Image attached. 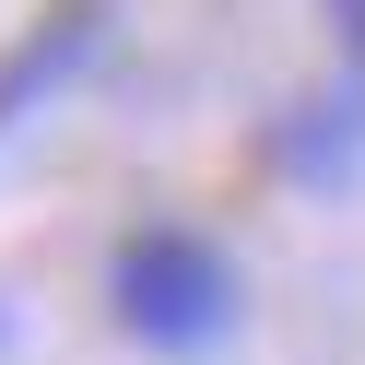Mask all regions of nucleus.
Returning a JSON list of instances; mask_svg holds the SVG:
<instances>
[{"label": "nucleus", "mask_w": 365, "mask_h": 365, "mask_svg": "<svg viewBox=\"0 0 365 365\" xmlns=\"http://www.w3.org/2000/svg\"><path fill=\"white\" fill-rule=\"evenodd\" d=\"M330 24H341V48L365 59V0H330Z\"/></svg>", "instance_id": "obj_3"}, {"label": "nucleus", "mask_w": 365, "mask_h": 365, "mask_svg": "<svg viewBox=\"0 0 365 365\" xmlns=\"http://www.w3.org/2000/svg\"><path fill=\"white\" fill-rule=\"evenodd\" d=\"M95 36H106V0H71V12H59V24H48V36H36V48H24V59H12V71H0V130L24 118V106H36V95H48V83H59V71H71V59H95Z\"/></svg>", "instance_id": "obj_2"}, {"label": "nucleus", "mask_w": 365, "mask_h": 365, "mask_svg": "<svg viewBox=\"0 0 365 365\" xmlns=\"http://www.w3.org/2000/svg\"><path fill=\"white\" fill-rule=\"evenodd\" d=\"M106 294H118V318L153 354H212V341L236 330V259H224L200 224H142V236L118 247V271H106Z\"/></svg>", "instance_id": "obj_1"}]
</instances>
